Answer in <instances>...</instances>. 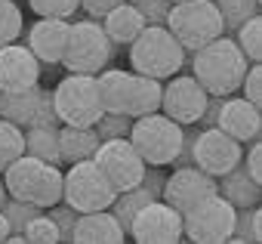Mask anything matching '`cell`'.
Here are the masks:
<instances>
[{
	"instance_id": "6da1fadb",
	"label": "cell",
	"mask_w": 262,
	"mask_h": 244,
	"mask_svg": "<svg viewBox=\"0 0 262 244\" xmlns=\"http://www.w3.org/2000/svg\"><path fill=\"white\" fill-rule=\"evenodd\" d=\"M191 74L210 96H231L241 90V80L247 74L250 59L237 47L234 37L219 34L216 40L191 50Z\"/></svg>"
},
{
	"instance_id": "7a4b0ae2",
	"label": "cell",
	"mask_w": 262,
	"mask_h": 244,
	"mask_svg": "<svg viewBox=\"0 0 262 244\" xmlns=\"http://www.w3.org/2000/svg\"><path fill=\"white\" fill-rule=\"evenodd\" d=\"M96 90L105 111L142 117L148 111L161 108V80L145 77L139 71H123V68H102L96 74Z\"/></svg>"
},
{
	"instance_id": "3957f363",
	"label": "cell",
	"mask_w": 262,
	"mask_h": 244,
	"mask_svg": "<svg viewBox=\"0 0 262 244\" xmlns=\"http://www.w3.org/2000/svg\"><path fill=\"white\" fill-rule=\"evenodd\" d=\"M4 189L10 198H19V201H28L40 210L53 207L62 201V170L59 164H47L34 155H19L4 173Z\"/></svg>"
},
{
	"instance_id": "277c9868",
	"label": "cell",
	"mask_w": 262,
	"mask_h": 244,
	"mask_svg": "<svg viewBox=\"0 0 262 244\" xmlns=\"http://www.w3.org/2000/svg\"><path fill=\"white\" fill-rule=\"evenodd\" d=\"M126 47H129V65H133V71L155 77V80H167L176 71H182L185 53H188L170 34L167 25H145Z\"/></svg>"
},
{
	"instance_id": "5b68a950",
	"label": "cell",
	"mask_w": 262,
	"mask_h": 244,
	"mask_svg": "<svg viewBox=\"0 0 262 244\" xmlns=\"http://www.w3.org/2000/svg\"><path fill=\"white\" fill-rule=\"evenodd\" d=\"M129 143L139 152V158L151 167H167L173 164V158L179 155L182 146V124H176L173 117H167L161 108L148 111L142 117H133L129 127Z\"/></svg>"
},
{
	"instance_id": "8992f818",
	"label": "cell",
	"mask_w": 262,
	"mask_h": 244,
	"mask_svg": "<svg viewBox=\"0 0 262 244\" xmlns=\"http://www.w3.org/2000/svg\"><path fill=\"white\" fill-rule=\"evenodd\" d=\"M111 59H114V44L108 40L99 19H83V22L68 25V40H65L62 62H59L65 65V71L99 74L102 68H108Z\"/></svg>"
},
{
	"instance_id": "52a82bcc",
	"label": "cell",
	"mask_w": 262,
	"mask_h": 244,
	"mask_svg": "<svg viewBox=\"0 0 262 244\" xmlns=\"http://www.w3.org/2000/svg\"><path fill=\"white\" fill-rule=\"evenodd\" d=\"M170 34L191 53L210 40H216L219 34H225L222 28V16L216 10L213 0H176L167 13V22Z\"/></svg>"
},
{
	"instance_id": "ba28073f",
	"label": "cell",
	"mask_w": 262,
	"mask_h": 244,
	"mask_svg": "<svg viewBox=\"0 0 262 244\" xmlns=\"http://www.w3.org/2000/svg\"><path fill=\"white\" fill-rule=\"evenodd\" d=\"M53 108L59 124H71V127H93L102 108L99 90H96V74H80V71H68V77H62L53 90Z\"/></svg>"
},
{
	"instance_id": "9c48e42d",
	"label": "cell",
	"mask_w": 262,
	"mask_h": 244,
	"mask_svg": "<svg viewBox=\"0 0 262 244\" xmlns=\"http://www.w3.org/2000/svg\"><path fill=\"white\" fill-rule=\"evenodd\" d=\"M114 189L108 186V179L99 173L96 161H74L68 167V173L62 176V201L68 207H74L77 213H90V210H105L114 201Z\"/></svg>"
},
{
	"instance_id": "30bf717a",
	"label": "cell",
	"mask_w": 262,
	"mask_h": 244,
	"mask_svg": "<svg viewBox=\"0 0 262 244\" xmlns=\"http://www.w3.org/2000/svg\"><path fill=\"white\" fill-rule=\"evenodd\" d=\"M234 232V207L216 192L182 216V238L194 244H228Z\"/></svg>"
},
{
	"instance_id": "8fae6325",
	"label": "cell",
	"mask_w": 262,
	"mask_h": 244,
	"mask_svg": "<svg viewBox=\"0 0 262 244\" xmlns=\"http://www.w3.org/2000/svg\"><path fill=\"white\" fill-rule=\"evenodd\" d=\"M93 161H96L99 173L108 179V186L114 192L139 186L142 173H145V161L139 158V152L133 149V143H129L126 136H120V139H102L99 149L93 152Z\"/></svg>"
},
{
	"instance_id": "7c38bea8",
	"label": "cell",
	"mask_w": 262,
	"mask_h": 244,
	"mask_svg": "<svg viewBox=\"0 0 262 244\" xmlns=\"http://www.w3.org/2000/svg\"><path fill=\"white\" fill-rule=\"evenodd\" d=\"M210 93L198 84L194 74H173L167 77V84H161V111L167 117H173L176 124H198V117L207 108Z\"/></svg>"
},
{
	"instance_id": "4fadbf2b",
	"label": "cell",
	"mask_w": 262,
	"mask_h": 244,
	"mask_svg": "<svg viewBox=\"0 0 262 244\" xmlns=\"http://www.w3.org/2000/svg\"><path fill=\"white\" fill-rule=\"evenodd\" d=\"M241 158H244V143H237L234 136H228L219 127L198 130V136L191 143V161H194V167H201L210 176L228 173L234 164H241Z\"/></svg>"
},
{
	"instance_id": "5bb4252c",
	"label": "cell",
	"mask_w": 262,
	"mask_h": 244,
	"mask_svg": "<svg viewBox=\"0 0 262 244\" xmlns=\"http://www.w3.org/2000/svg\"><path fill=\"white\" fill-rule=\"evenodd\" d=\"M129 238H136L139 244H176L182 241V213L155 198L133 216Z\"/></svg>"
},
{
	"instance_id": "9a60e30c",
	"label": "cell",
	"mask_w": 262,
	"mask_h": 244,
	"mask_svg": "<svg viewBox=\"0 0 262 244\" xmlns=\"http://www.w3.org/2000/svg\"><path fill=\"white\" fill-rule=\"evenodd\" d=\"M210 195H216V176L204 173L201 167L194 164H185V167H176L167 179H164V192H161V201H167L173 210H179L182 216L188 210H194L201 201H207Z\"/></svg>"
},
{
	"instance_id": "2e32d148",
	"label": "cell",
	"mask_w": 262,
	"mask_h": 244,
	"mask_svg": "<svg viewBox=\"0 0 262 244\" xmlns=\"http://www.w3.org/2000/svg\"><path fill=\"white\" fill-rule=\"evenodd\" d=\"M219 130H225L228 136H234L237 143H250V139H259V130H262V117H259V105L247 102L244 96H222L219 102V111H216V124Z\"/></svg>"
},
{
	"instance_id": "e0dca14e",
	"label": "cell",
	"mask_w": 262,
	"mask_h": 244,
	"mask_svg": "<svg viewBox=\"0 0 262 244\" xmlns=\"http://www.w3.org/2000/svg\"><path fill=\"white\" fill-rule=\"evenodd\" d=\"M40 80V62L25 44L0 47V90H28Z\"/></svg>"
},
{
	"instance_id": "ac0fdd59",
	"label": "cell",
	"mask_w": 262,
	"mask_h": 244,
	"mask_svg": "<svg viewBox=\"0 0 262 244\" xmlns=\"http://www.w3.org/2000/svg\"><path fill=\"white\" fill-rule=\"evenodd\" d=\"M68 40V19H37L28 28V50L40 65H59Z\"/></svg>"
},
{
	"instance_id": "d6986e66",
	"label": "cell",
	"mask_w": 262,
	"mask_h": 244,
	"mask_svg": "<svg viewBox=\"0 0 262 244\" xmlns=\"http://www.w3.org/2000/svg\"><path fill=\"white\" fill-rule=\"evenodd\" d=\"M71 241H77V244H123L126 241V232L117 222V216L105 207V210L80 213L77 222H74Z\"/></svg>"
},
{
	"instance_id": "ffe728a7",
	"label": "cell",
	"mask_w": 262,
	"mask_h": 244,
	"mask_svg": "<svg viewBox=\"0 0 262 244\" xmlns=\"http://www.w3.org/2000/svg\"><path fill=\"white\" fill-rule=\"evenodd\" d=\"M216 192L237 210V207H253L259 204V195H262V182H256L244 164H234L228 173H222L216 179Z\"/></svg>"
},
{
	"instance_id": "44dd1931",
	"label": "cell",
	"mask_w": 262,
	"mask_h": 244,
	"mask_svg": "<svg viewBox=\"0 0 262 244\" xmlns=\"http://www.w3.org/2000/svg\"><path fill=\"white\" fill-rule=\"evenodd\" d=\"M102 28H105V34H108V40L117 47H126L129 40H133L142 28H145V19H142V13L129 4V0H123V4H117L114 10H108L102 19Z\"/></svg>"
},
{
	"instance_id": "7402d4cb",
	"label": "cell",
	"mask_w": 262,
	"mask_h": 244,
	"mask_svg": "<svg viewBox=\"0 0 262 244\" xmlns=\"http://www.w3.org/2000/svg\"><path fill=\"white\" fill-rule=\"evenodd\" d=\"M56 139H59V158H62L65 164L86 161V158H93V152L99 149V133H96L93 127L59 124V127H56Z\"/></svg>"
},
{
	"instance_id": "603a6c76",
	"label": "cell",
	"mask_w": 262,
	"mask_h": 244,
	"mask_svg": "<svg viewBox=\"0 0 262 244\" xmlns=\"http://www.w3.org/2000/svg\"><path fill=\"white\" fill-rule=\"evenodd\" d=\"M37 96H40V87L0 90V117L13 120L16 127H31L34 111H37Z\"/></svg>"
},
{
	"instance_id": "cb8c5ba5",
	"label": "cell",
	"mask_w": 262,
	"mask_h": 244,
	"mask_svg": "<svg viewBox=\"0 0 262 244\" xmlns=\"http://www.w3.org/2000/svg\"><path fill=\"white\" fill-rule=\"evenodd\" d=\"M148 201H155V195H151L145 186H133V189H123V192H117V195H114V201H111V207H108V210L117 216V222L123 226L126 238H129V222H133V216H136Z\"/></svg>"
},
{
	"instance_id": "d4e9b609",
	"label": "cell",
	"mask_w": 262,
	"mask_h": 244,
	"mask_svg": "<svg viewBox=\"0 0 262 244\" xmlns=\"http://www.w3.org/2000/svg\"><path fill=\"white\" fill-rule=\"evenodd\" d=\"M22 133H25V155H34V158H40L47 164H62L56 127H28Z\"/></svg>"
},
{
	"instance_id": "484cf974",
	"label": "cell",
	"mask_w": 262,
	"mask_h": 244,
	"mask_svg": "<svg viewBox=\"0 0 262 244\" xmlns=\"http://www.w3.org/2000/svg\"><path fill=\"white\" fill-rule=\"evenodd\" d=\"M213 4L222 16L225 34H234L241 22H247L250 16H259V0H213Z\"/></svg>"
},
{
	"instance_id": "4316f807",
	"label": "cell",
	"mask_w": 262,
	"mask_h": 244,
	"mask_svg": "<svg viewBox=\"0 0 262 244\" xmlns=\"http://www.w3.org/2000/svg\"><path fill=\"white\" fill-rule=\"evenodd\" d=\"M262 238V210L259 204L253 207H237L234 210V232H231V241L237 244H256Z\"/></svg>"
},
{
	"instance_id": "83f0119b",
	"label": "cell",
	"mask_w": 262,
	"mask_h": 244,
	"mask_svg": "<svg viewBox=\"0 0 262 244\" xmlns=\"http://www.w3.org/2000/svg\"><path fill=\"white\" fill-rule=\"evenodd\" d=\"M19 155H25V133L13 120L0 117V173H4Z\"/></svg>"
},
{
	"instance_id": "f1b7e54d",
	"label": "cell",
	"mask_w": 262,
	"mask_h": 244,
	"mask_svg": "<svg viewBox=\"0 0 262 244\" xmlns=\"http://www.w3.org/2000/svg\"><path fill=\"white\" fill-rule=\"evenodd\" d=\"M234 40L250 62H262V19L259 16H250L247 22H241V28L234 31Z\"/></svg>"
},
{
	"instance_id": "f546056e",
	"label": "cell",
	"mask_w": 262,
	"mask_h": 244,
	"mask_svg": "<svg viewBox=\"0 0 262 244\" xmlns=\"http://www.w3.org/2000/svg\"><path fill=\"white\" fill-rule=\"evenodd\" d=\"M22 28H25V19H22L19 4L16 0H0V47L19 40Z\"/></svg>"
},
{
	"instance_id": "4dcf8cb0",
	"label": "cell",
	"mask_w": 262,
	"mask_h": 244,
	"mask_svg": "<svg viewBox=\"0 0 262 244\" xmlns=\"http://www.w3.org/2000/svg\"><path fill=\"white\" fill-rule=\"evenodd\" d=\"M22 235H25V244H59V229L50 219V213H43V210L28 219Z\"/></svg>"
},
{
	"instance_id": "1f68e13d",
	"label": "cell",
	"mask_w": 262,
	"mask_h": 244,
	"mask_svg": "<svg viewBox=\"0 0 262 244\" xmlns=\"http://www.w3.org/2000/svg\"><path fill=\"white\" fill-rule=\"evenodd\" d=\"M129 127H133V117H129V114H114V111H102L99 120L93 124V130L99 133V143H102V139L129 136Z\"/></svg>"
},
{
	"instance_id": "d6a6232c",
	"label": "cell",
	"mask_w": 262,
	"mask_h": 244,
	"mask_svg": "<svg viewBox=\"0 0 262 244\" xmlns=\"http://www.w3.org/2000/svg\"><path fill=\"white\" fill-rule=\"evenodd\" d=\"M0 210H4V216H7V222H10L13 232H22V229L28 226V219L40 213V207H34V204H28V201H19V198H10V195L4 198Z\"/></svg>"
},
{
	"instance_id": "836d02e7",
	"label": "cell",
	"mask_w": 262,
	"mask_h": 244,
	"mask_svg": "<svg viewBox=\"0 0 262 244\" xmlns=\"http://www.w3.org/2000/svg\"><path fill=\"white\" fill-rule=\"evenodd\" d=\"M37 19H71L80 10V0H28Z\"/></svg>"
},
{
	"instance_id": "e575fe53",
	"label": "cell",
	"mask_w": 262,
	"mask_h": 244,
	"mask_svg": "<svg viewBox=\"0 0 262 244\" xmlns=\"http://www.w3.org/2000/svg\"><path fill=\"white\" fill-rule=\"evenodd\" d=\"M47 213H50V219L56 222V229H59V241H71V232H74V222H77V210L74 207H68L65 201H59V204H53V207H47Z\"/></svg>"
},
{
	"instance_id": "d590c367",
	"label": "cell",
	"mask_w": 262,
	"mask_h": 244,
	"mask_svg": "<svg viewBox=\"0 0 262 244\" xmlns=\"http://www.w3.org/2000/svg\"><path fill=\"white\" fill-rule=\"evenodd\" d=\"M145 19V25H164L167 22V13L173 7V0H129Z\"/></svg>"
},
{
	"instance_id": "8d00e7d4",
	"label": "cell",
	"mask_w": 262,
	"mask_h": 244,
	"mask_svg": "<svg viewBox=\"0 0 262 244\" xmlns=\"http://www.w3.org/2000/svg\"><path fill=\"white\" fill-rule=\"evenodd\" d=\"M241 90H244V99L247 102L262 105V62H250L247 65V74L241 80Z\"/></svg>"
},
{
	"instance_id": "74e56055",
	"label": "cell",
	"mask_w": 262,
	"mask_h": 244,
	"mask_svg": "<svg viewBox=\"0 0 262 244\" xmlns=\"http://www.w3.org/2000/svg\"><path fill=\"white\" fill-rule=\"evenodd\" d=\"M31 127H59V117H56V108H53V90H43V87H40L37 111H34Z\"/></svg>"
},
{
	"instance_id": "f35d334b",
	"label": "cell",
	"mask_w": 262,
	"mask_h": 244,
	"mask_svg": "<svg viewBox=\"0 0 262 244\" xmlns=\"http://www.w3.org/2000/svg\"><path fill=\"white\" fill-rule=\"evenodd\" d=\"M241 161H244L247 173H250L256 182H262V143H259V139H250V143H247Z\"/></svg>"
},
{
	"instance_id": "ab89813d",
	"label": "cell",
	"mask_w": 262,
	"mask_h": 244,
	"mask_svg": "<svg viewBox=\"0 0 262 244\" xmlns=\"http://www.w3.org/2000/svg\"><path fill=\"white\" fill-rule=\"evenodd\" d=\"M164 179H167V173H164L161 167L145 164V173H142V182H139V186H145L155 198H161V192H164Z\"/></svg>"
},
{
	"instance_id": "60d3db41",
	"label": "cell",
	"mask_w": 262,
	"mask_h": 244,
	"mask_svg": "<svg viewBox=\"0 0 262 244\" xmlns=\"http://www.w3.org/2000/svg\"><path fill=\"white\" fill-rule=\"evenodd\" d=\"M117 4H123V0H80V10H86L90 19H102L108 10H114Z\"/></svg>"
},
{
	"instance_id": "b9f144b4",
	"label": "cell",
	"mask_w": 262,
	"mask_h": 244,
	"mask_svg": "<svg viewBox=\"0 0 262 244\" xmlns=\"http://www.w3.org/2000/svg\"><path fill=\"white\" fill-rule=\"evenodd\" d=\"M10 232H13V229H10V222H7V216H4V210H0V244L10 238Z\"/></svg>"
},
{
	"instance_id": "7bdbcfd3",
	"label": "cell",
	"mask_w": 262,
	"mask_h": 244,
	"mask_svg": "<svg viewBox=\"0 0 262 244\" xmlns=\"http://www.w3.org/2000/svg\"><path fill=\"white\" fill-rule=\"evenodd\" d=\"M4 198H7V189H4V179H0V204H4Z\"/></svg>"
},
{
	"instance_id": "ee69618b",
	"label": "cell",
	"mask_w": 262,
	"mask_h": 244,
	"mask_svg": "<svg viewBox=\"0 0 262 244\" xmlns=\"http://www.w3.org/2000/svg\"><path fill=\"white\" fill-rule=\"evenodd\" d=\"M173 4H176V0H173Z\"/></svg>"
}]
</instances>
